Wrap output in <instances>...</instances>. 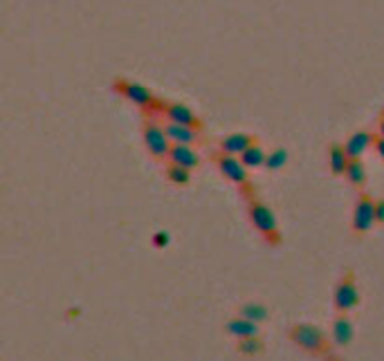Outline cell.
Masks as SVG:
<instances>
[{
  "label": "cell",
  "instance_id": "44dd1931",
  "mask_svg": "<svg viewBox=\"0 0 384 361\" xmlns=\"http://www.w3.org/2000/svg\"><path fill=\"white\" fill-rule=\"evenodd\" d=\"M167 177H169V182H173V184H189V179H191V171H186L182 166H175V164H169L167 168Z\"/></svg>",
  "mask_w": 384,
  "mask_h": 361
},
{
  "label": "cell",
  "instance_id": "8992f818",
  "mask_svg": "<svg viewBox=\"0 0 384 361\" xmlns=\"http://www.w3.org/2000/svg\"><path fill=\"white\" fill-rule=\"evenodd\" d=\"M144 144H147V149L153 157H158V160L167 157L171 142L164 133V124H160L158 119L149 117L147 122H144Z\"/></svg>",
  "mask_w": 384,
  "mask_h": 361
},
{
  "label": "cell",
  "instance_id": "603a6c76",
  "mask_svg": "<svg viewBox=\"0 0 384 361\" xmlns=\"http://www.w3.org/2000/svg\"><path fill=\"white\" fill-rule=\"evenodd\" d=\"M153 245H156L158 249L160 247H167L169 245V234H167V231H158V234L153 236Z\"/></svg>",
  "mask_w": 384,
  "mask_h": 361
},
{
  "label": "cell",
  "instance_id": "7a4b0ae2",
  "mask_svg": "<svg viewBox=\"0 0 384 361\" xmlns=\"http://www.w3.org/2000/svg\"><path fill=\"white\" fill-rule=\"evenodd\" d=\"M247 216H250L254 229L259 231L261 238L266 240L270 247H279L281 243H284V236H281L275 211H272L263 200H259L256 195L247 197Z\"/></svg>",
  "mask_w": 384,
  "mask_h": 361
},
{
  "label": "cell",
  "instance_id": "ffe728a7",
  "mask_svg": "<svg viewBox=\"0 0 384 361\" xmlns=\"http://www.w3.org/2000/svg\"><path fill=\"white\" fill-rule=\"evenodd\" d=\"M288 164V151L286 149H275L266 153V162H263V166H266L268 171H279L284 168Z\"/></svg>",
  "mask_w": 384,
  "mask_h": 361
},
{
  "label": "cell",
  "instance_id": "cb8c5ba5",
  "mask_svg": "<svg viewBox=\"0 0 384 361\" xmlns=\"http://www.w3.org/2000/svg\"><path fill=\"white\" fill-rule=\"evenodd\" d=\"M373 149L378 151V155L384 160V137H375V142H373Z\"/></svg>",
  "mask_w": 384,
  "mask_h": 361
},
{
  "label": "cell",
  "instance_id": "6da1fadb",
  "mask_svg": "<svg viewBox=\"0 0 384 361\" xmlns=\"http://www.w3.org/2000/svg\"><path fill=\"white\" fill-rule=\"evenodd\" d=\"M290 343L303 352L308 357H330L332 355V343L330 339L312 323H295L288 328Z\"/></svg>",
  "mask_w": 384,
  "mask_h": 361
},
{
  "label": "cell",
  "instance_id": "5bb4252c",
  "mask_svg": "<svg viewBox=\"0 0 384 361\" xmlns=\"http://www.w3.org/2000/svg\"><path fill=\"white\" fill-rule=\"evenodd\" d=\"M254 144V137L247 133H232L227 135L223 142H220V153L225 155H234V157H241V153L247 149V146Z\"/></svg>",
  "mask_w": 384,
  "mask_h": 361
},
{
  "label": "cell",
  "instance_id": "9a60e30c",
  "mask_svg": "<svg viewBox=\"0 0 384 361\" xmlns=\"http://www.w3.org/2000/svg\"><path fill=\"white\" fill-rule=\"evenodd\" d=\"M348 164V155L344 151V146L341 144H330L328 149V166L332 171V175H344Z\"/></svg>",
  "mask_w": 384,
  "mask_h": 361
},
{
  "label": "cell",
  "instance_id": "9c48e42d",
  "mask_svg": "<svg viewBox=\"0 0 384 361\" xmlns=\"http://www.w3.org/2000/svg\"><path fill=\"white\" fill-rule=\"evenodd\" d=\"M355 339V325L351 314H337L335 319H332V346L337 348H346L351 346Z\"/></svg>",
  "mask_w": 384,
  "mask_h": 361
},
{
  "label": "cell",
  "instance_id": "d6986e66",
  "mask_svg": "<svg viewBox=\"0 0 384 361\" xmlns=\"http://www.w3.org/2000/svg\"><path fill=\"white\" fill-rule=\"evenodd\" d=\"M236 350H238V355H243V357H247V359H252V357L263 355V350H266V343H263L261 334H259V337L241 339V341L236 343Z\"/></svg>",
  "mask_w": 384,
  "mask_h": 361
},
{
  "label": "cell",
  "instance_id": "7402d4cb",
  "mask_svg": "<svg viewBox=\"0 0 384 361\" xmlns=\"http://www.w3.org/2000/svg\"><path fill=\"white\" fill-rule=\"evenodd\" d=\"M373 211H375V225H384V197L382 200H375Z\"/></svg>",
  "mask_w": 384,
  "mask_h": 361
},
{
  "label": "cell",
  "instance_id": "30bf717a",
  "mask_svg": "<svg viewBox=\"0 0 384 361\" xmlns=\"http://www.w3.org/2000/svg\"><path fill=\"white\" fill-rule=\"evenodd\" d=\"M167 157H169V164L182 166L186 171L198 168V164H200V155L195 153L191 146H184V144H171Z\"/></svg>",
  "mask_w": 384,
  "mask_h": 361
},
{
  "label": "cell",
  "instance_id": "e0dca14e",
  "mask_svg": "<svg viewBox=\"0 0 384 361\" xmlns=\"http://www.w3.org/2000/svg\"><path fill=\"white\" fill-rule=\"evenodd\" d=\"M238 316H243V319L252 321V323H256V325H261V323L268 321L270 312H268L266 305L259 303V300H252V303L241 305V312H238Z\"/></svg>",
  "mask_w": 384,
  "mask_h": 361
},
{
  "label": "cell",
  "instance_id": "ac0fdd59",
  "mask_svg": "<svg viewBox=\"0 0 384 361\" xmlns=\"http://www.w3.org/2000/svg\"><path fill=\"white\" fill-rule=\"evenodd\" d=\"M238 160L243 162L245 168H259V166H263V162H266V151L254 142L252 146H247V149L241 153V157Z\"/></svg>",
  "mask_w": 384,
  "mask_h": 361
},
{
  "label": "cell",
  "instance_id": "2e32d148",
  "mask_svg": "<svg viewBox=\"0 0 384 361\" xmlns=\"http://www.w3.org/2000/svg\"><path fill=\"white\" fill-rule=\"evenodd\" d=\"M344 177H346V182L351 186L362 188L366 184V166H364V162L362 160H348Z\"/></svg>",
  "mask_w": 384,
  "mask_h": 361
},
{
  "label": "cell",
  "instance_id": "d4e9b609",
  "mask_svg": "<svg viewBox=\"0 0 384 361\" xmlns=\"http://www.w3.org/2000/svg\"><path fill=\"white\" fill-rule=\"evenodd\" d=\"M380 137H384V119L380 122Z\"/></svg>",
  "mask_w": 384,
  "mask_h": 361
},
{
  "label": "cell",
  "instance_id": "8fae6325",
  "mask_svg": "<svg viewBox=\"0 0 384 361\" xmlns=\"http://www.w3.org/2000/svg\"><path fill=\"white\" fill-rule=\"evenodd\" d=\"M164 133H167L171 144L193 146L195 142H200V131H198V128H193V126H182V124L167 122L164 124Z\"/></svg>",
  "mask_w": 384,
  "mask_h": 361
},
{
  "label": "cell",
  "instance_id": "5b68a950",
  "mask_svg": "<svg viewBox=\"0 0 384 361\" xmlns=\"http://www.w3.org/2000/svg\"><path fill=\"white\" fill-rule=\"evenodd\" d=\"M375 197H371L369 193H360L357 195L355 209H353V218H351V229L355 236H364L369 234L375 225V211H373Z\"/></svg>",
  "mask_w": 384,
  "mask_h": 361
},
{
  "label": "cell",
  "instance_id": "7c38bea8",
  "mask_svg": "<svg viewBox=\"0 0 384 361\" xmlns=\"http://www.w3.org/2000/svg\"><path fill=\"white\" fill-rule=\"evenodd\" d=\"M373 142H375V135L373 133H369V131H357V133H353L351 137H348L346 144H341V146H344L348 160H360L362 155H364V151L373 146Z\"/></svg>",
  "mask_w": 384,
  "mask_h": 361
},
{
  "label": "cell",
  "instance_id": "52a82bcc",
  "mask_svg": "<svg viewBox=\"0 0 384 361\" xmlns=\"http://www.w3.org/2000/svg\"><path fill=\"white\" fill-rule=\"evenodd\" d=\"M115 90H119V94H124V97L135 103V106H140L144 110H149L153 103H156V97H153V92L147 88V85L142 83H135V81H117L115 83Z\"/></svg>",
  "mask_w": 384,
  "mask_h": 361
},
{
  "label": "cell",
  "instance_id": "ba28073f",
  "mask_svg": "<svg viewBox=\"0 0 384 361\" xmlns=\"http://www.w3.org/2000/svg\"><path fill=\"white\" fill-rule=\"evenodd\" d=\"M162 115L167 117V122H173V124H182V126H193V128H200V119L195 117V113L184 106V103H175V101H164V110H162Z\"/></svg>",
  "mask_w": 384,
  "mask_h": 361
},
{
  "label": "cell",
  "instance_id": "3957f363",
  "mask_svg": "<svg viewBox=\"0 0 384 361\" xmlns=\"http://www.w3.org/2000/svg\"><path fill=\"white\" fill-rule=\"evenodd\" d=\"M357 303H360V289H357L355 272L344 270L335 289H332V307H335L337 314H351Z\"/></svg>",
  "mask_w": 384,
  "mask_h": 361
},
{
  "label": "cell",
  "instance_id": "4fadbf2b",
  "mask_svg": "<svg viewBox=\"0 0 384 361\" xmlns=\"http://www.w3.org/2000/svg\"><path fill=\"white\" fill-rule=\"evenodd\" d=\"M225 330L229 337H234V339H250V337H259L261 334V325H256L252 321H247L243 319V316H234V319H229L225 323Z\"/></svg>",
  "mask_w": 384,
  "mask_h": 361
},
{
  "label": "cell",
  "instance_id": "277c9868",
  "mask_svg": "<svg viewBox=\"0 0 384 361\" xmlns=\"http://www.w3.org/2000/svg\"><path fill=\"white\" fill-rule=\"evenodd\" d=\"M216 164L220 168V173H223L229 182H234L243 188V191L247 193V197H252L254 195V188L250 186V175H247V168L243 166V162L234 157V155H225V153H220L218 157H216Z\"/></svg>",
  "mask_w": 384,
  "mask_h": 361
}]
</instances>
